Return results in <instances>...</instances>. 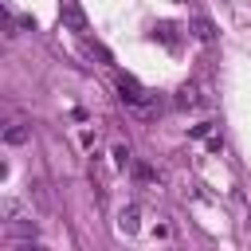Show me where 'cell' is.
<instances>
[{"label": "cell", "instance_id": "obj_1", "mask_svg": "<svg viewBox=\"0 0 251 251\" xmlns=\"http://www.w3.org/2000/svg\"><path fill=\"white\" fill-rule=\"evenodd\" d=\"M118 98H122V106H126V110L141 114V106L149 102V90H145L137 78H129V75H118Z\"/></svg>", "mask_w": 251, "mask_h": 251}, {"label": "cell", "instance_id": "obj_2", "mask_svg": "<svg viewBox=\"0 0 251 251\" xmlns=\"http://www.w3.org/2000/svg\"><path fill=\"white\" fill-rule=\"evenodd\" d=\"M59 20H63V27L75 31V35H86V27H90V20H86V12H82L78 0H63V4H59Z\"/></svg>", "mask_w": 251, "mask_h": 251}, {"label": "cell", "instance_id": "obj_3", "mask_svg": "<svg viewBox=\"0 0 251 251\" xmlns=\"http://www.w3.org/2000/svg\"><path fill=\"white\" fill-rule=\"evenodd\" d=\"M4 231H8V239H35V235H39V220H35V216H27V220H8Z\"/></svg>", "mask_w": 251, "mask_h": 251}, {"label": "cell", "instance_id": "obj_4", "mask_svg": "<svg viewBox=\"0 0 251 251\" xmlns=\"http://www.w3.org/2000/svg\"><path fill=\"white\" fill-rule=\"evenodd\" d=\"M27 141H31V126H24V122L4 126V145H27Z\"/></svg>", "mask_w": 251, "mask_h": 251}, {"label": "cell", "instance_id": "obj_5", "mask_svg": "<svg viewBox=\"0 0 251 251\" xmlns=\"http://www.w3.org/2000/svg\"><path fill=\"white\" fill-rule=\"evenodd\" d=\"M118 227H122L126 235H133V231L141 227V208H137V204H126L122 216H118Z\"/></svg>", "mask_w": 251, "mask_h": 251}, {"label": "cell", "instance_id": "obj_6", "mask_svg": "<svg viewBox=\"0 0 251 251\" xmlns=\"http://www.w3.org/2000/svg\"><path fill=\"white\" fill-rule=\"evenodd\" d=\"M200 102H204V98H200V90H196V86H180V90H176V98H173V106H176V110H192V106H200Z\"/></svg>", "mask_w": 251, "mask_h": 251}, {"label": "cell", "instance_id": "obj_7", "mask_svg": "<svg viewBox=\"0 0 251 251\" xmlns=\"http://www.w3.org/2000/svg\"><path fill=\"white\" fill-rule=\"evenodd\" d=\"M0 212H4V220H27V216H31V208H27L24 200H16V196H8V200L0 204Z\"/></svg>", "mask_w": 251, "mask_h": 251}, {"label": "cell", "instance_id": "obj_8", "mask_svg": "<svg viewBox=\"0 0 251 251\" xmlns=\"http://www.w3.org/2000/svg\"><path fill=\"white\" fill-rule=\"evenodd\" d=\"M129 173H133V180H141V184H157L161 176H157V169L153 165H145V161H133L129 165Z\"/></svg>", "mask_w": 251, "mask_h": 251}, {"label": "cell", "instance_id": "obj_9", "mask_svg": "<svg viewBox=\"0 0 251 251\" xmlns=\"http://www.w3.org/2000/svg\"><path fill=\"white\" fill-rule=\"evenodd\" d=\"M192 31H196V39H216V24L208 20V16H192Z\"/></svg>", "mask_w": 251, "mask_h": 251}, {"label": "cell", "instance_id": "obj_10", "mask_svg": "<svg viewBox=\"0 0 251 251\" xmlns=\"http://www.w3.org/2000/svg\"><path fill=\"white\" fill-rule=\"evenodd\" d=\"M12 251H51V247L39 239H12Z\"/></svg>", "mask_w": 251, "mask_h": 251}, {"label": "cell", "instance_id": "obj_11", "mask_svg": "<svg viewBox=\"0 0 251 251\" xmlns=\"http://www.w3.org/2000/svg\"><path fill=\"white\" fill-rule=\"evenodd\" d=\"M86 51H90V55H94V59H102V63H106V67H110V63H114V55H110V51H106V47H102V43H94V39H86Z\"/></svg>", "mask_w": 251, "mask_h": 251}, {"label": "cell", "instance_id": "obj_12", "mask_svg": "<svg viewBox=\"0 0 251 251\" xmlns=\"http://www.w3.org/2000/svg\"><path fill=\"white\" fill-rule=\"evenodd\" d=\"M114 165H118V169H129V165H133V157H129L126 145H114Z\"/></svg>", "mask_w": 251, "mask_h": 251}, {"label": "cell", "instance_id": "obj_13", "mask_svg": "<svg viewBox=\"0 0 251 251\" xmlns=\"http://www.w3.org/2000/svg\"><path fill=\"white\" fill-rule=\"evenodd\" d=\"M173 31H176V27H173V24H157V39H165V43H169V47H173V43H176V35H173Z\"/></svg>", "mask_w": 251, "mask_h": 251}, {"label": "cell", "instance_id": "obj_14", "mask_svg": "<svg viewBox=\"0 0 251 251\" xmlns=\"http://www.w3.org/2000/svg\"><path fill=\"white\" fill-rule=\"evenodd\" d=\"M212 126H216V122H200V126L188 129V137H196V141H200V137H212Z\"/></svg>", "mask_w": 251, "mask_h": 251}, {"label": "cell", "instance_id": "obj_15", "mask_svg": "<svg viewBox=\"0 0 251 251\" xmlns=\"http://www.w3.org/2000/svg\"><path fill=\"white\" fill-rule=\"evenodd\" d=\"M208 153H224V137H220V133L208 137Z\"/></svg>", "mask_w": 251, "mask_h": 251}, {"label": "cell", "instance_id": "obj_16", "mask_svg": "<svg viewBox=\"0 0 251 251\" xmlns=\"http://www.w3.org/2000/svg\"><path fill=\"white\" fill-rule=\"evenodd\" d=\"M82 145L94 149V145H98V133H94V129H82Z\"/></svg>", "mask_w": 251, "mask_h": 251}]
</instances>
